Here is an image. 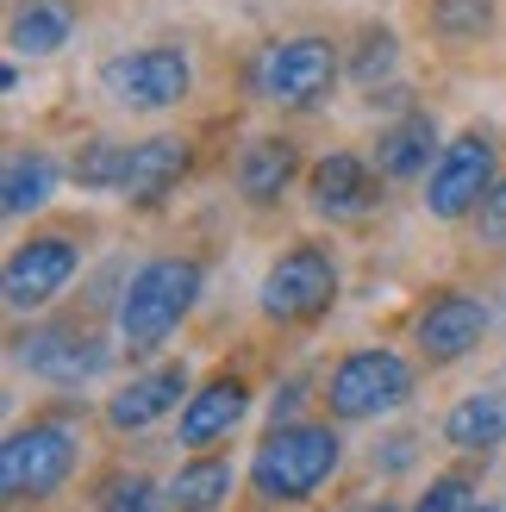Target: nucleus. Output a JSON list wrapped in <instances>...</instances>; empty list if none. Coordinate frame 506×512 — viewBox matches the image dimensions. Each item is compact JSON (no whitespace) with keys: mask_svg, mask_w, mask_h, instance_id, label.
Masks as SVG:
<instances>
[{"mask_svg":"<svg viewBox=\"0 0 506 512\" xmlns=\"http://www.w3.org/2000/svg\"><path fill=\"white\" fill-rule=\"evenodd\" d=\"M200 288H207V269H200V256H150L125 275V288L113 300V331L119 344L132 356H157L182 319L194 313Z\"/></svg>","mask_w":506,"mask_h":512,"instance_id":"nucleus-1","label":"nucleus"},{"mask_svg":"<svg viewBox=\"0 0 506 512\" xmlns=\"http://www.w3.org/2000/svg\"><path fill=\"white\" fill-rule=\"evenodd\" d=\"M344 463V438L338 419H294V425H269V438L250 456V494L263 506H300L313 500Z\"/></svg>","mask_w":506,"mask_h":512,"instance_id":"nucleus-2","label":"nucleus"},{"mask_svg":"<svg viewBox=\"0 0 506 512\" xmlns=\"http://www.w3.org/2000/svg\"><path fill=\"white\" fill-rule=\"evenodd\" d=\"M82 469V431L63 413H38L32 425H13L0 444V494L7 506H44L69 488Z\"/></svg>","mask_w":506,"mask_h":512,"instance_id":"nucleus-3","label":"nucleus"},{"mask_svg":"<svg viewBox=\"0 0 506 512\" xmlns=\"http://www.w3.org/2000/svg\"><path fill=\"white\" fill-rule=\"evenodd\" d=\"M419 394V369L407 363L400 350L388 344H363V350H350L332 363V375H325V419H338V425H369V419H388L400 413Z\"/></svg>","mask_w":506,"mask_h":512,"instance_id":"nucleus-4","label":"nucleus"},{"mask_svg":"<svg viewBox=\"0 0 506 512\" xmlns=\"http://www.w3.org/2000/svg\"><path fill=\"white\" fill-rule=\"evenodd\" d=\"M113 350H125V344H113L100 331V319H82V313H50L38 325L13 331V363L50 381V388H82V381L107 375Z\"/></svg>","mask_w":506,"mask_h":512,"instance_id":"nucleus-5","label":"nucleus"},{"mask_svg":"<svg viewBox=\"0 0 506 512\" xmlns=\"http://www.w3.org/2000/svg\"><path fill=\"white\" fill-rule=\"evenodd\" d=\"M338 288H344V275H338L332 244L307 238V244H294V250H282L269 263L263 288H257V306H263L269 325H313V319H325L338 306Z\"/></svg>","mask_w":506,"mask_h":512,"instance_id":"nucleus-6","label":"nucleus"},{"mask_svg":"<svg viewBox=\"0 0 506 512\" xmlns=\"http://www.w3.org/2000/svg\"><path fill=\"white\" fill-rule=\"evenodd\" d=\"M332 82H338V44L332 38H275L250 63V94L263 107H282V113L319 107L332 94Z\"/></svg>","mask_w":506,"mask_h":512,"instance_id":"nucleus-7","label":"nucleus"},{"mask_svg":"<svg viewBox=\"0 0 506 512\" xmlns=\"http://www.w3.org/2000/svg\"><path fill=\"white\" fill-rule=\"evenodd\" d=\"M188 88H194V63L182 44H144L100 63V94L119 113H169L188 100Z\"/></svg>","mask_w":506,"mask_h":512,"instance_id":"nucleus-8","label":"nucleus"},{"mask_svg":"<svg viewBox=\"0 0 506 512\" xmlns=\"http://www.w3.org/2000/svg\"><path fill=\"white\" fill-rule=\"evenodd\" d=\"M82 256H88V244H82L75 225H38L32 238H19L13 256H7V313L13 319L44 313V306L75 281Z\"/></svg>","mask_w":506,"mask_h":512,"instance_id":"nucleus-9","label":"nucleus"},{"mask_svg":"<svg viewBox=\"0 0 506 512\" xmlns=\"http://www.w3.org/2000/svg\"><path fill=\"white\" fill-rule=\"evenodd\" d=\"M494 182H500V144L488 132H463L438 150L432 175H425V213L444 219V225L475 219L482 200L494 194Z\"/></svg>","mask_w":506,"mask_h":512,"instance_id":"nucleus-10","label":"nucleus"},{"mask_svg":"<svg viewBox=\"0 0 506 512\" xmlns=\"http://www.w3.org/2000/svg\"><path fill=\"white\" fill-rule=\"evenodd\" d=\"M482 338H488V306L469 288H438L413 313V350L425 369H457L463 356L482 350Z\"/></svg>","mask_w":506,"mask_h":512,"instance_id":"nucleus-11","label":"nucleus"},{"mask_svg":"<svg viewBox=\"0 0 506 512\" xmlns=\"http://www.w3.org/2000/svg\"><path fill=\"white\" fill-rule=\"evenodd\" d=\"M244 413H250V375L244 369H219L188 394L182 425H175V444L182 450H213L244 425Z\"/></svg>","mask_w":506,"mask_h":512,"instance_id":"nucleus-12","label":"nucleus"},{"mask_svg":"<svg viewBox=\"0 0 506 512\" xmlns=\"http://www.w3.org/2000/svg\"><path fill=\"white\" fill-rule=\"evenodd\" d=\"M194 394V375L188 363H157L132 375L119 394H107V406H100V419H107V431H119V438H132V431H150L157 419H169L175 406H188Z\"/></svg>","mask_w":506,"mask_h":512,"instance_id":"nucleus-13","label":"nucleus"},{"mask_svg":"<svg viewBox=\"0 0 506 512\" xmlns=\"http://www.w3.org/2000/svg\"><path fill=\"white\" fill-rule=\"evenodd\" d=\"M382 169H369L363 157H350V150H332V157H319L307 169V200L313 213L325 219H350V213H369L375 194H382V182H375Z\"/></svg>","mask_w":506,"mask_h":512,"instance_id":"nucleus-14","label":"nucleus"},{"mask_svg":"<svg viewBox=\"0 0 506 512\" xmlns=\"http://www.w3.org/2000/svg\"><path fill=\"white\" fill-rule=\"evenodd\" d=\"M188 163H194V150H188V138H175V132H157V138L132 144V163H125L119 200H132V207H157V200L188 175Z\"/></svg>","mask_w":506,"mask_h":512,"instance_id":"nucleus-15","label":"nucleus"},{"mask_svg":"<svg viewBox=\"0 0 506 512\" xmlns=\"http://www.w3.org/2000/svg\"><path fill=\"white\" fill-rule=\"evenodd\" d=\"M294 175H300V150H294V138H250V144L238 150V163H232V182H238V194L250 200V207H269V200H282Z\"/></svg>","mask_w":506,"mask_h":512,"instance_id":"nucleus-16","label":"nucleus"},{"mask_svg":"<svg viewBox=\"0 0 506 512\" xmlns=\"http://www.w3.org/2000/svg\"><path fill=\"white\" fill-rule=\"evenodd\" d=\"M444 444L463 456H488L506 444V388H475L444 413Z\"/></svg>","mask_w":506,"mask_h":512,"instance_id":"nucleus-17","label":"nucleus"},{"mask_svg":"<svg viewBox=\"0 0 506 512\" xmlns=\"http://www.w3.org/2000/svg\"><path fill=\"white\" fill-rule=\"evenodd\" d=\"M438 119L432 113H407L382 125V138H375V169H382V182H413V175H425L438 157Z\"/></svg>","mask_w":506,"mask_h":512,"instance_id":"nucleus-18","label":"nucleus"},{"mask_svg":"<svg viewBox=\"0 0 506 512\" xmlns=\"http://www.w3.org/2000/svg\"><path fill=\"white\" fill-rule=\"evenodd\" d=\"M232 456L219 450H188L182 469L169 475V506L175 512H219L225 500H232Z\"/></svg>","mask_w":506,"mask_h":512,"instance_id":"nucleus-19","label":"nucleus"},{"mask_svg":"<svg viewBox=\"0 0 506 512\" xmlns=\"http://www.w3.org/2000/svg\"><path fill=\"white\" fill-rule=\"evenodd\" d=\"M7 38L19 57H57L75 38V0H19Z\"/></svg>","mask_w":506,"mask_h":512,"instance_id":"nucleus-20","label":"nucleus"},{"mask_svg":"<svg viewBox=\"0 0 506 512\" xmlns=\"http://www.w3.org/2000/svg\"><path fill=\"white\" fill-rule=\"evenodd\" d=\"M50 194H57V163H50L44 150H13V157H7V182H0V207H7V219L44 213Z\"/></svg>","mask_w":506,"mask_h":512,"instance_id":"nucleus-21","label":"nucleus"},{"mask_svg":"<svg viewBox=\"0 0 506 512\" xmlns=\"http://www.w3.org/2000/svg\"><path fill=\"white\" fill-rule=\"evenodd\" d=\"M125 163H132V144H119V138H94V144L75 150L69 175H75V188H88V194H119Z\"/></svg>","mask_w":506,"mask_h":512,"instance_id":"nucleus-22","label":"nucleus"},{"mask_svg":"<svg viewBox=\"0 0 506 512\" xmlns=\"http://www.w3.org/2000/svg\"><path fill=\"white\" fill-rule=\"evenodd\" d=\"M88 512H175V506H169V488H157L144 469H119V475L100 481Z\"/></svg>","mask_w":506,"mask_h":512,"instance_id":"nucleus-23","label":"nucleus"},{"mask_svg":"<svg viewBox=\"0 0 506 512\" xmlns=\"http://www.w3.org/2000/svg\"><path fill=\"white\" fill-rule=\"evenodd\" d=\"M432 25H438L444 38L469 44V38H482L488 25H494V0H438V7H432Z\"/></svg>","mask_w":506,"mask_h":512,"instance_id":"nucleus-24","label":"nucleus"},{"mask_svg":"<svg viewBox=\"0 0 506 512\" xmlns=\"http://www.w3.org/2000/svg\"><path fill=\"white\" fill-rule=\"evenodd\" d=\"M394 63H400L394 32H369V38H363V50L350 57V75H357V88H375L382 75H394Z\"/></svg>","mask_w":506,"mask_h":512,"instance_id":"nucleus-25","label":"nucleus"},{"mask_svg":"<svg viewBox=\"0 0 506 512\" xmlns=\"http://www.w3.org/2000/svg\"><path fill=\"white\" fill-rule=\"evenodd\" d=\"M469 494H475V475H469V469H450V475H438L432 488L419 494L413 512H469V506H475Z\"/></svg>","mask_w":506,"mask_h":512,"instance_id":"nucleus-26","label":"nucleus"},{"mask_svg":"<svg viewBox=\"0 0 506 512\" xmlns=\"http://www.w3.org/2000/svg\"><path fill=\"white\" fill-rule=\"evenodd\" d=\"M475 232H482L488 250H506V175L494 182V194L482 200V213H475Z\"/></svg>","mask_w":506,"mask_h":512,"instance_id":"nucleus-27","label":"nucleus"},{"mask_svg":"<svg viewBox=\"0 0 506 512\" xmlns=\"http://www.w3.org/2000/svg\"><path fill=\"white\" fill-rule=\"evenodd\" d=\"M300 413V381H288V394H275V425H294Z\"/></svg>","mask_w":506,"mask_h":512,"instance_id":"nucleus-28","label":"nucleus"},{"mask_svg":"<svg viewBox=\"0 0 506 512\" xmlns=\"http://www.w3.org/2000/svg\"><path fill=\"white\" fill-rule=\"evenodd\" d=\"M357 512H400L394 500H375V506H357Z\"/></svg>","mask_w":506,"mask_h":512,"instance_id":"nucleus-29","label":"nucleus"},{"mask_svg":"<svg viewBox=\"0 0 506 512\" xmlns=\"http://www.w3.org/2000/svg\"><path fill=\"white\" fill-rule=\"evenodd\" d=\"M469 512H500V506H469Z\"/></svg>","mask_w":506,"mask_h":512,"instance_id":"nucleus-30","label":"nucleus"}]
</instances>
